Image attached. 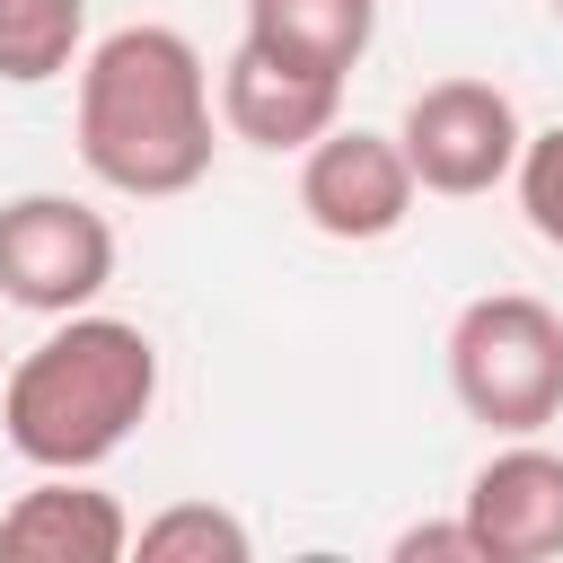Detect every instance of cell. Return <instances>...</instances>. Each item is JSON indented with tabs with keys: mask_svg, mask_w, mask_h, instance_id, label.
<instances>
[{
	"mask_svg": "<svg viewBox=\"0 0 563 563\" xmlns=\"http://www.w3.org/2000/svg\"><path fill=\"white\" fill-rule=\"evenodd\" d=\"M79 167L123 202H176L211 176L220 150V97L185 26H114L79 53V106H70Z\"/></svg>",
	"mask_w": 563,
	"mask_h": 563,
	"instance_id": "6da1fadb",
	"label": "cell"
},
{
	"mask_svg": "<svg viewBox=\"0 0 563 563\" xmlns=\"http://www.w3.org/2000/svg\"><path fill=\"white\" fill-rule=\"evenodd\" d=\"M150 405H158V343L132 317H97V308L53 317V334L18 352V369L0 378V431L35 475L106 466L150 422Z\"/></svg>",
	"mask_w": 563,
	"mask_h": 563,
	"instance_id": "7a4b0ae2",
	"label": "cell"
},
{
	"mask_svg": "<svg viewBox=\"0 0 563 563\" xmlns=\"http://www.w3.org/2000/svg\"><path fill=\"white\" fill-rule=\"evenodd\" d=\"M449 396L466 422L528 440L563 413V317L528 290H484L449 317Z\"/></svg>",
	"mask_w": 563,
	"mask_h": 563,
	"instance_id": "3957f363",
	"label": "cell"
},
{
	"mask_svg": "<svg viewBox=\"0 0 563 563\" xmlns=\"http://www.w3.org/2000/svg\"><path fill=\"white\" fill-rule=\"evenodd\" d=\"M114 282V220L79 194H9L0 202V299L26 317L97 308Z\"/></svg>",
	"mask_w": 563,
	"mask_h": 563,
	"instance_id": "277c9868",
	"label": "cell"
},
{
	"mask_svg": "<svg viewBox=\"0 0 563 563\" xmlns=\"http://www.w3.org/2000/svg\"><path fill=\"white\" fill-rule=\"evenodd\" d=\"M519 141H528V123H519L510 88H493V79H431V88H413V106L396 123V150H405L413 185L449 194V202L510 185Z\"/></svg>",
	"mask_w": 563,
	"mask_h": 563,
	"instance_id": "5b68a950",
	"label": "cell"
},
{
	"mask_svg": "<svg viewBox=\"0 0 563 563\" xmlns=\"http://www.w3.org/2000/svg\"><path fill=\"white\" fill-rule=\"evenodd\" d=\"M413 167L396 150V132H369V123H334L299 150V211L317 238L334 246H378L413 220Z\"/></svg>",
	"mask_w": 563,
	"mask_h": 563,
	"instance_id": "8992f818",
	"label": "cell"
},
{
	"mask_svg": "<svg viewBox=\"0 0 563 563\" xmlns=\"http://www.w3.org/2000/svg\"><path fill=\"white\" fill-rule=\"evenodd\" d=\"M457 519H466L484 563H554L563 554V449H545L537 431L493 449L466 475Z\"/></svg>",
	"mask_w": 563,
	"mask_h": 563,
	"instance_id": "52a82bcc",
	"label": "cell"
},
{
	"mask_svg": "<svg viewBox=\"0 0 563 563\" xmlns=\"http://www.w3.org/2000/svg\"><path fill=\"white\" fill-rule=\"evenodd\" d=\"M343 123V79L317 62H290L255 35H238V53L220 62V132L246 150H308L317 132Z\"/></svg>",
	"mask_w": 563,
	"mask_h": 563,
	"instance_id": "ba28073f",
	"label": "cell"
},
{
	"mask_svg": "<svg viewBox=\"0 0 563 563\" xmlns=\"http://www.w3.org/2000/svg\"><path fill=\"white\" fill-rule=\"evenodd\" d=\"M0 554L9 563H123L132 519H123V501L106 484H88V466L79 475L44 466V484H26L0 510Z\"/></svg>",
	"mask_w": 563,
	"mask_h": 563,
	"instance_id": "9c48e42d",
	"label": "cell"
},
{
	"mask_svg": "<svg viewBox=\"0 0 563 563\" xmlns=\"http://www.w3.org/2000/svg\"><path fill=\"white\" fill-rule=\"evenodd\" d=\"M246 35L290 53V62L352 79L361 53L378 44V0H246Z\"/></svg>",
	"mask_w": 563,
	"mask_h": 563,
	"instance_id": "30bf717a",
	"label": "cell"
},
{
	"mask_svg": "<svg viewBox=\"0 0 563 563\" xmlns=\"http://www.w3.org/2000/svg\"><path fill=\"white\" fill-rule=\"evenodd\" d=\"M88 44V0H0V79L9 88H44L62 70H79Z\"/></svg>",
	"mask_w": 563,
	"mask_h": 563,
	"instance_id": "8fae6325",
	"label": "cell"
},
{
	"mask_svg": "<svg viewBox=\"0 0 563 563\" xmlns=\"http://www.w3.org/2000/svg\"><path fill=\"white\" fill-rule=\"evenodd\" d=\"M132 554H141V563H246L255 537H246V519L220 510V501H167V510H150V519L132 528Z\"/></svg>",
	"mask_w": 563,
	"mask_h": 563,
	"instance_id": "7c38bea8",
	"label": "cell"
},
{
	"mask_svg": "<svg viewBox=\"0 0 563 563\" xmlns=\"http://www.w3.org/2000/svg\"><path fill=\"white\" fill-rule=\"evenodd\" d=\"M510 185H519V211H528V229L563 255V123H545V132H528L519 141V167H510Z\"/></svg>",
	"mask_w": 563,
	"mask_h": 563,
	"instance_id": "4fadbf2b",
	"label": "cell"
},
{
	"mask_svg": "<svg viewBox=\"0 0 563 563\" xmlns=\"http://www.w3.org/2000/svg\"><path fill=\"white\" fill-rule=\"evenodd\" d=\"M422 554L484 563V554H475V537H466V519H431V528H405V537H396V563H422Z\"/></svg>",
	"mask_w": 563,
	"mask_h": 563,
	"instance_id": "5bb4252c",
	"label": "cell"
},
{
	"mask_svg": "<svg viewBox=\"0 0 563 563\" xmlns=\"http://www.w3.org/2000/svg\"><path fill=\"white\" fill-rule=\"evenodd\" d=\"M554 18H563V0H554Z\"/></svg>",
	"mask_w": 563,
	"mask_h": 563,
	"instance_id": "9a60e30c",
	"label": "cell"
}]
</instances>
